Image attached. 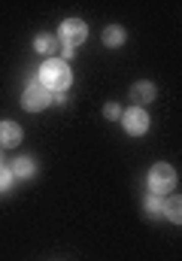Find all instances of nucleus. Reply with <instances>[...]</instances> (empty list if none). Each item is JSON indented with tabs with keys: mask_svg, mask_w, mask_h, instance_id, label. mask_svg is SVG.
<instances>
[{
	"mask_svg": "<svg viewBox=\"0 0 182 261\" xmlns=\"http://www.w3.org/2000/svg\"><path fill=\"white\" fill-rule=\"evenodd\" d=\"M103 113H107V119H121V107L119 103H107Z\"/></svg>",
	"mask_w": 182,
	"mask_h": 261,
	"instance_id": "obj_14",
	"label": "nucleus"
},
{
	"mask_svg": "<svg viewBox=\"0 0 182 261\" xmlns=\"http://www.w3.org/2000/svg\"><path fill=\"white\" fill-rule=\"evenodd\" d=\"M18 143H21V128L15 122H0V146L15 149Z\"/></svg>",
	"mask_w": 182,
	"mask_h": 261,
	"instance_id": "obj_6",
	"label": "nucleus"
},
{
	"mask_svg": "<svg viewBox=\"0 0 182 261\" xmlns=\"http://www.w3.org/2000/svg\"><path fill=\"white\" fill-rule=\"evenodd\" d=\"M70 79H73V73H70L67 61H61V58H49L46 64L40 67V85H46L49 91H58L61 94L70 85Z\"/></svg>",
	"mask_w": 182,
	"mask_h": 261,
	"instance_id": "obj_1",
	"label": "nucleus"
},
{
	"mask_svg": "<svg viewBox=\"0 0 182 261\" xmlns=\"http://www.w3.org/2000/svg\"><path fill=\"white\" fill-rule=\"evenodd\" d=\"M12 179H15V176H12V170L0 164V192H6V189L12 186Z\"/></svg>",
	"mask_w": 182,
	"mask_h": 261,
	"instance_id": "obj_12",
	"label": "nucleus"
},
{
	"mask_svg": "<svg viewBox=\"0 0 182 261\" xmlns=\"http://www.w3.org/2000/svg\"><path fill=\"white\" fill-rule=\"evenodd\" d=\"M131 97H134V103H137V107H143V103H149V100L155 97V85H152V82H134Z\"/></svg>",
	"mask_w": 182,
	"mask_h": 261,
	"instance_id": "obj_7",
	"label": "nucleus"
},
{
	"mask_svg": "<svg viewBox=\"0 0 182 261\" xmlns=\"http://www.w3.org/2000/svg\"><path fill=\"white\" fill-rule=\"evenodd\" d=\"M149 189L152 195H170L176 189V170L170 164H155L149 170Z\"/></svg>",
	"mask_w": 182,
	"mask_h": 261,
	"instance_id": "obj_3",
	"label": "nucleus"
},
{
	"mask_svg": "<svg viewBox=\"0 0 182 261\" xmlns=\"http://www.w3.org/2000/svg\"><path fill=\"white\" fill-rule=\"evenodd\" d=\"M52 103V91L46 88V85H40V82H31L24 91H21V107L28 110V113H40V110H46Z\"/></svg>",
	"mask_w": 182,
	"mask_h": 261,
	"instance_id": "obj_4",
	"label": "nucleus"
},
{
	"mask_svg": "<svg viewBox=\"0 0 182 261\" xmlns=\"http://www.w3.org/2000/svg\"><path fill=\"white\" fill-rule=\"evenodd\" d=\"M146 210H149L152 216H155V213H161V200H158V195H152V192H149V197H146Z\"/></svg>",
	"mask_w": 182,
	"mask_h": 261,
	"instance_id": "obj_13",
	"label": "nucleus"
},
{
	"mask_svg": "<svg viewBox=\"0 0 182 261\" xmlns=\"http://www.w3.org/2000/svg\"><path fill=\"white\" fill-rule=\"evenodd\" d=\"M0 164H3V158H0Z\"/></svg>",
	"mask_w": 182,
	"mask_h": 261,
	"instance_id": "obj_15",
	"label": "nucleus"
},
{
	"mask_svg": "<svg viewBox=\"0 0 182 261\" xmlns=\"http://www.w3.org/2000/svg\"><path fill=\"white\" fill-rule=\"evenodd\" d=\"M88 40V24L82 18H67L58 28V43H64V49H79L82 43Z\"/></svg>",
	"mask_w": 182,
	"mask_h": 261,
	"instance_id": "obj_2",
	"label": "nucleus"
},
{
	"mask_svg": "<svg viewBox=\"0 0 182 261\" xmlns=\"http://www.w3.org/2000/svg\"><path fill=\"white\" fill-rule=\"evenodd\" d=\"M121 122H124V130H127L131 137H143V134L149 130V116H146L143 107H134V110H127V113H121Z\"/></svg>",
	"mask_w": 182,
	"mask_h": 261,
	"instance_id": "obj_5",
	"label": "nucleus"
},
{
	"mask_svg": "<svg viewBox=\"0 0 182 261\" xmlns=\"http://www.w3.org/2000/svg\"><path fill=\"white\" fill-rule=\"evenodd\" d=\"M121 43H124V28L113 24V28H107V31H103V46H110V49H119Z\"/></svg>",
	"mask_w": 182,
	"mask_h": 261,
	"instance_id": "obj_9",
	"label": "nucleus"
},
{
	"mask_svg": "<svg viewBox=\"0 0 182 261\" xmlns=\"http://www.w3.org/2000/svg\"><path fill=\"white\" fill-rule=\"evenodd\" d=\"M182 200H179V195H167V200H161V213L170 219V222H176L179 225L182 222Z\"/></svg>",
	"mask_w": 182,
	"mask_h": 261,
	"instance_id": "obj_8",
	"label": "nucleus"
},
{
	"mask_svg": "<svg viewBox=\"0 0 182 261\" xmlns=\"http://www.w3.org/2000/svg\"><path fill=\"white\" fill-rule=\"evenodd\" d=\"M55 46H58V43H55V37H52V34H40V37H37V43H34V49H37L40 55H52V52H55Z\"/></svg>",
	"mask_w": 182,
	"mask_h": 261,
	"instance_id": "obj_11",
	"label": "nucleus"
},
{
	"mask_svg": "<svg viewBox=\"0 0 182 261\" xmlns=\"http://www.w3.org/2000/svg\"><path fill=\"white\" fill-rule=\"evenodd\" d=\"M9 170H12V176H21V179H28V176L34 173V161H31V158H15Z\"/></svg>",
	"mask_w": 182,
	"mask_h": 261,
	"instance_id": "obj_10",
	"label": "nucleus"
}]
</instances>
